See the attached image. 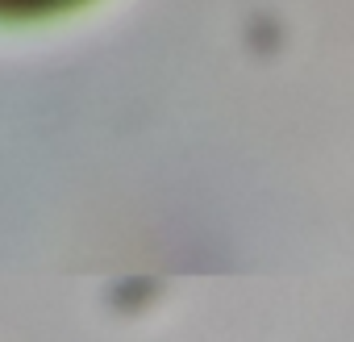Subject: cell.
Here are the masks:
<instances>
[{"label":"cell","mask_w":354,"mask_h":342,"mask_svg":"<svg viewBox=\"0 0 354 342\" xmlns=\"http://www.w3.org/2000/svg\"><path fill=\"white\" fill-rule=\"evenodd\" d=\"M55 5H67V0H0V13H42Z\"/></svg>","instance_id":"cell-1"}]
</instances>
